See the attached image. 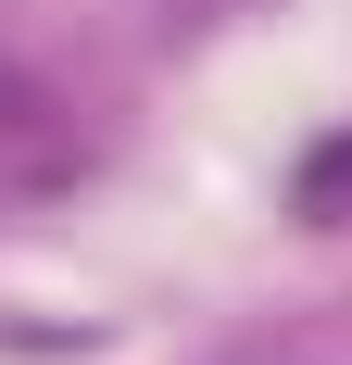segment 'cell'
Instances as JSON below:
<instances>
[{
	"label": "cell",
	"instance_id": "cell-1",
	"mask_svg": "<svg viewBox=\"0 0 352 365\" xmlns=\"http://www.w3.org/2000/svg\"><path fill=\"white\" fill-rule=\"evenodd\" d=\"M340 189H352V139H340V151H315V164H302V202H315V215H327V202H340Z\"/></svg>",
	"mask_w": 352,
	"mask_h": 365
}]
</instances>
